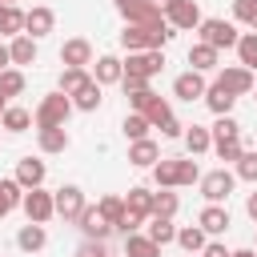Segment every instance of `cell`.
<instances>
[{
	"mask_svg": "<svg viewBox=\"0 0 257 257\" xmlns=\"http://www.w3.org/2000/svg\"><path fill=\"white\" fill-rule=\"evenodd\" d=\"M100 92H104V88H100V84L88 76V80H84V84H80V88H76L68 100H72V108H80V112H96V108L104 104V96H100Z\"/></svg>",
	"mask_w": 257,
	"mask_h": 257,
	"instance_id": "obj_19",
	"label": "cell"
},
{
	"mask_svg": "<svg viewBox=\"0 0 257 257\" xmlns=\"http://www.w3.org/2000/svg\"><path fill=\"white\" fill-rule=\"evenodd\" d=\"M52 28H56V12H52L48 4H32V8L24 12V36H32V40H44Z\"/></svg>",
	"mask_w": 257,
	"mask_h": 257,
	"instance_id": "obj_11",
	"label": "cell"
},
{
	"mask_svg": "<svg viewBox=\"0 0 257 257\" xmlns=\"http://www.w3.org/2000/svg\"><path fill=\"white\" fill-rule=\"evenodd\" d=\"M20 32H24V8H20V4H4L0 36H20Z\"/></svg>",
	"mask_w": 257,
	"mask_h": 257,
	"instance_id": "obj_33",
	"label": "cell"
},
{
	"mask_svg": "<svg viewBox=\"0 0 257 257\" xmlns=\"http://www.w3.org/2000/svg\"><path fill=\"white\" fill-rule=\"evenodd\" d=\"M201 257H229V249H225L221 241H205V249H201Z\"/></svg>",
	"mask_w": 257,
	"mask_h": 257,
	"instance_id": "obj_50",
	"label": "cell"
},
{
	"mask_svg": "<svg viewBox=\"0 0 257 257\" xmlns=\"http://www.w3.org/2000/svg\"><path fill=\"white\" fill-rule=\"evenodd\" d=\"M145 237L153 241V245H173L177 241V225H173V217H149V225H145Z\"/></svg>",
	"mask_w": 257,
	"mask_h": 257,
	"instance_id": "obj_24",
	"label": "cell"
},
{
	"mask_svg": "<svg viewBox=\"0 0 257 257\" xmlns=\"http://www.w3.org/2000/svg\"><path fill=\"white\" fill-rule=\"evenodd\" d=\"M0 201H4L8 209H20V201H24V189L16 185V177H4V181H0Z\"/></svg>",
	"mask_w": 257,
	"mask_h": 257,
	"instance_id": "obj_44",
	"label": "cell"
},
{
	"mask_svg": "<svg viewBox=\"0 0 257 257\" xmlns=\"http://www.w3.org/2000/svg\"><path fill=\"white\" fill-rule=\"evenodd\" d=\"M4 108H8V104H4V100H0V116H4Z\"/></svg>",
	"mask_w": 257,
	"mask_h": 257,
	"instance_id": "obj_56",
	"label": "cell"
},
{
	"mask_svg": "<svg viewBox=\"0 0 257 257\" xmlns=\"http://www.w3.org/2000/svg\"><path fill=\"white\" fill-rule=\"evenodd\" d=\"M141 116H145V120H149V124H153V128H161V124H165V120H169V116H173V104H169V100H165V96H157V92H153V96H149V104H145V112H141Z\"/></svg>",
	"mask_w": 257,
	"mask_h": 257,
	"instance_id": "obj_29",
	"label": "cell"
},
{
	"mask_svg": "<svg viewBox=\"0 0 257 257\" xmlns=\"http://www.w3.org/2000/svg\"><path fill=\"white\" fill-rule=\"evenodd\" d=\"M36 145L44 157H56L72 145V137H68V128H36Z\"/></svg>",
	"mask_w": 257,
	"mask_h": 257,
	"instance_id": "obj_22",
	"label": "cell"
},
{
	"mask_svg": "<svg viewBox=\"0 0 257 257\" xmlns=\"http://www.w3.org/2000/svg\"><path fill=\"white\" fill-rule=\"evenodd\" d=\"M108 257H112V253H108ZM120 257H124V253H120Z\"/></svg>",
	"mask_w": 257,
	"mask_h": 257,
	"instance_id": "obj_60",
	"label": "cell"
},
{
	"mask_svg": "<svg viewBox=\"0 0 257 257\" xmlns=\"http://www.w3.org/2000/svg\"><path fill=\"white\" fill-rule=\"evenodd\" d=\"M197 225H201V233H205V237H221V233H229L233 217H229V209H225V205H205V209L197 213Z\"/></svg>",
	"mask_w": 257,
	"mask_h": 257,
	"instance_id": "obj_13",
	"label": "cell"
},
{
	"mask_svg": "<svg viewBox=\"0 0 257 257\" xmlns=\"http://www.w3.org/2000/svg\"><path fill=\"white\" fill-rule=\"evenodd\" d=\"M120 88H124V96H133V92H145L149 80L145 76H120Z\"/></svg>",
	"mask_w": 257,
	"mask_h": 257,
	"instance_id": "obj_48",
	"label": "cell"
},
{
	"mask_svg": "<svg viewBox=\"0 0 257 257\" xmlns=\"http://www.w3.org/2000/svg\"><path fill=\"white\" fill-rule=\"evenodd\" d=\"M197 185H201V197H205L209 205H225V201H229V193L237 189V177L221 165V169H213V173H201V181H197Z\"/></svg>",
	"mask_w": 257,
	"mask_h": 257,
	"instance_id": "obj_4",
	"label": "cell"
},
{
	"mask_svg": "<svg viewBox=\"0 0 257 257\" xmlns=\"http://www.w3.org/2000/svg\"><path fill=\"white\" fill-rule=\"evenodd\" d=\"M209 137L213 141H233V137H241V120L229 112V116H217V124L209 128Z\"/></svg>",
	"mask_w": 257,
	"mask_h": 257,
	"instance_id": "obj_41",
	"label": "cell"
},
{
	"mask_svg": "<svg viewBox=\"0 0 257 257\" xmlns=\"http://www.w3.org/2000/svg\"><path fill=\"white\" fill-rule=\"evenodd\" d=\"M112 4H116V12L124 16V24L153 28V24H161V20H165V12H157L149 0H112Z\"/></svg>",
	"mask_w": 257,
	"mask_h": 257,
	"instance_id": "obj_7",
	"label": "cell"
},
{
	"mask_svg": "<svg viewBox=\"0 0 257 257\" xmlns=\"http://www.w3.org/2000/svg\"><path fill=\"white\" fill-rule=\"evenodd\" d=\"M201 100L209 104V112H213V116H229V112H233V104H237V96H233V92H225L217 80L205 88V96H201Z\"/></svg>",
	"mask_w": 257,
	"mask_h": 257,
	"instance_id": "obj_23",
	"label": "cell"
},
{
	"mask_svg": "<svg viewBox=\"0 0 257 257\" xmlns=\"http://www.w3.org/2000/svg\"><path fill=\"white\" fill-rule=\"evenodd\" d=\"M245 213H249V221L257 225V193H249V197H245Z\"/></svg>",
	"mask_w": 257,
	"mask_h": 257,
	"instance_id": "obj_51",
	"label": "cell"
},
{
	"mask_svg": "<svg viewBox=\"0 0 257 257\" xmlns=\"http://www.w3.org/2000/svg\"><path fill=\"white\" fill-rule=\"evenodd\" d=\"M120 48H124V52H149V28L124 24V28H120Z\"/></svg>",
	"mask_w": 257,
	"mask_h": 257,
	"instance_id": "obj_28",
	"label": "cell"
},
{
	"mask_svg": "<svg viewBox=\"0 0 257 257\" xmlns=\"http://www.w3.org/2000/svg\"><path fill=\"white\" fill-rule=\"evenodd\" d=\"M153 181H157V189H185V185L201 181V165H197V157H161L153 165Z\"/></svg>",
	"mask_w": 257,
	"mask_h": 257,
	"instance_id": "obj_1",
	"label": "cell"
},
{
	"mask_svg": "<svg viewBox=\"0 0 257 257\" xmlns=\"http://www.w3.org/2000/svg\"><path fill=\"white\" fill-rule=\"evenodd\" d=\"M68 116H72V100H68L64 92H48V96L36 104L32 124H36V128H64Z\"/></svg>",
	"mask_w": 257,
	"mask_h": 257,
	"instance_id": "obj_2",
	"label": "cell"
},
{
	"mask_svg": "<svg viewBox=\"0 0 257 257\" xmlns=\"http://www.w3.org/2000/svg\"><path fill=\"white\" fill-rule=\"evenodd\" d=\"M253 100H257V84H253Z\"/></svg>",
	"mask_w": 257,
	"mask_h": 257,
	"instance_id": "obj_58",
	"label": "cell"
},
{
	"mask_svg": "<svg viewBox=\"0 0 257 257\" xmlns=\"http://www.w3.org/2000/svg\"><path fill=\"white\" fill-rule=\"evenodd\" d=\"M20 92H24V72H20V68H4V72H0V100L8 104V100L20 96Z\"/></svg>",
	"mask_w": 257,
	"mask_h": 257,
	"instance_id": "obj_37",
	"label": "cell"
},
{
	"mask_svg": "<svg viewBox=\"0 0 257 257\" xmlns=\"http://www.w3.org/2000/svg\"><path fill=\"white\" fill-rule=\"evenodd\" d=\"M76 257H108V245H104V241H84V245L76 249Z\"/></svg>",
	"mask_w": 257,
	"mask_h": 257,
	"instance_id": "obj_47",
	"label": "cell"
},
{
	"mask_svg": "<svg viewBox=\"0 0 257 257\" xmlns=\"http://www.w3.org/2000/svg\"><path fill=\"white\" fill-rule=\"evenodd\" d=\"M217 84L225 88V92H233V96H245V92H253V72L249 68H241V64H221L217 68Z\"/></svg>",
	"mask_w": 257,
	"mask_h": 257,
	"instance_id": "obj_10",
	"label": "cell"
},
{
	"mask_svg": "<svg viewBox=\"0 0 257 257\" xmlns=\"http://www.w3.org/2000/svg\"><path fill=\"white\" fill-rule=\"evenodd\" d=\"M205 241H209V237L201 233V225H181V229H177V245H181L185 253H201Z\"/></svg>",
	"mask_w": 257,
	"mask_h": 257,
	"instance_id": "obj_36",
	"label": "cell"
},
{
	"mask_svg": "<svg viewBox=\"0 0 257 257\" xmlns=\"http://www.w3.org/2000/svg\"><path fill=\"white\" fill-rule=\"evenodd\" d=\"M16 245H20L24 253H40V249L48 245V233H44V225H32V221H28V225L16 233Z\"/></svg>",
	"mask_w": 257,
	"mask_h": 257,
	"instance_id": "obj_27",
	"label": "cell"
},
{
	"mask_svg": "<svg viewBox=\"0 0 257 257\" xmlns=\"http://www.w3.org/2000/svg\"><path fill=\"white\" fill-rule=\"evenodd\" d=\"M12 177H16V185H20L24 193H28V189H40V185H44V177H48V165H44L40 157H20Z\"/></svg>",
	"mask_w": 257,
	"mask_h": 257,
	"instance_id": "obj_12",
	"label": "cell"
},
{
	"mask_svg": "<svg viewBox=\"0 0 257 257\" xmlns=\"http://www.w3.org/2000/svg\"><path fill=\"white\" fill-rule=\"evenodd\" d=\"M149 128H153V124H149L141 112H128V116L120 120V133H124V141H128V145H133V141H145V137H149Z\"/></svg>",
	"mask_w": 257,
	"mask_h": 257,
	"instance_id": "obj_38",
	"label": "cell"
},
{
	"mask_svg": "<svg viewBox=\"0 0 257 257\" xmlns=\"http://www.w3.org/2000/svg\"><path fill=\"white\" fill-rule=\"evenodd\" d=\"M201 20H205V16H201L197 0H173V8L165 12V24H169L173 32H193Z\"/></svg>",
	"mask_w": 257,
	"mask_h": 257,
	"instance_id": "obj_9",
	"label": "cell"
},
{
	"mask_svg": "<svg viewBox=\"0 0 257 257\" xmlns=\"http://www.w3.org/2000/svg\"><path fill=\"white\" fill-rule=\"evenodd\" d=\"M52 205H56V217H64V221H76L80 213H84V189L80 185H60L56 193H52Z\"/></svg>",
	"mask_w": 257,
	"mask_h": 257,
	"instance_id": "obj_8",
	"label": "cell"
},
{
	"mask_svg": "<svg viewBox=\"0 0 257 257\" xmlns=\"http://www.w3.org/2000/svg\"><path fill=\"white\" fill-rule=\"evenodd\" d=\"M124 209H128V213H137L141 221H149V217H153V189L133 185V189H128V197H124Z\"/></svg>",
	"mask_w": 257,
	"mask_h": 257,
	"instance_id": "obj_26",
	"label": "cell"
},
{
	"mask_svg": "<svg viewBox=\"0 0 257 257\" xmlns=\"http://www.w3.org/2000/svg\"><path fill=\"white\" fill-rule=\"evenodd\" d=\"M124 76H157L161 68H165V48H149V52H128L124 60Z\"/></svg>",
	"mask_w": 257,
	"mask_h": 257,
	"instance_id": "obj_5",
	"label": "cell"
},
{
	"mask_svg": "<svg viewBox=\"0 0 257 257\" xmlns=\"http://www.w3.org/2000/svg\"><path fill=\"white\" fill-rule=\"evenodd\" d=\"M205 88H209V84H205V76H201V72H193V68H189V72H181V76L173 80V96H177V100H185V104L201 100V96H205Z\"/></svg>",
	"mask_w": 257,
	"mask_h": 257,
	"instance_id": "obj_17",
	"label": "cell"
},
{
	"mask_svg": "<svg viewBox=\"0 0 257 257\" xmlns=\"http://www.w3.org/2000/svg\"><path fill=\"white\" fill-rule=\"evenodd\" d=\"M181 133H185V124H181L177 116H169V120L161 124V137H169V141H173V137H181Z\"/></svg>",
	"mask_w": 257,
	"mask_h": 257,
	"instance_id": "obj_49",
	"label": "cell"
},
{
	"mask_svg": "<svg viewBox=\"0 0 257 257\" xmlns=\"http://www.w3.org/2000/svg\"><path fill=\"white\" fill-rule=\"evenodd\" d=\"M177 209H181V197L173 189H157L153 193V217H177Z\"/></svg>",
	"mask_w": 257,
	"mask_h": 257,
	"instance_id": "obj_34",
	"label": "cell"
},
{
	"mask_svg": "<svg viewBox=\"0 0 257 257\" xmlns=\"http://www.w3.org/2000/svg\"><path fill=\"white\" fill-rule=\"evenodd\" d=\"M0 4H20V0H0Z\"/></svg>",
	"mask_w": 257,
	"mask_h": 257,
	"instance_id": "obj_57",
	"label": "cell"
},
{
	"mask_svg": "<svg viewBox=\"0 0 257 257\" xmlns=\"http://www.w3.org/2000/svg\"><path fill=\"white\" fill-rule=\"evenodd\" d=\"M233 177H237V181H249V185H257V149H245V153L237 157V165H233Z\"/></svg>",
	"mask_w": 257,
	"mask_h": 257,
	"instance_id": "obj_39",
	"label": "cell"
},
{
	"mask_svg": "<svg viewBox=\"0 0 257 257\" xmlns=\"http://www.w3.org/2000/svg\"><path fill=\"white\" fill-rule=\"evenodd\" d=\"M96 213H100V217H104V221L112 225V233H116V221L124 217V197H116V193L100 197V201H96Z\"/></svg>",
	"mask_w": 257,
	"mask_h": 257,
	"instance_id": "obj_35",
	"label": "cell"
},
{
	"mask_svg": "<svg viewBox=\"0 0 257 257\" xmlns=\"http://www.w3.org/2000/svg\"><path fill=\"white\" fill-rule=\"evenodd\" d=\"M20 209H24V217L32 221V225H44V221H52L56 217V205H52V193L40 185V189H28L24 193V201H20Z\"/></svg>",
	"mask_w": 257,
	"mask_h": 257,
	"instance_id": "obj_6",
	"label": "cell"
},
{
	"mask_svg": "<svg viewBox=\"0 0 257 257\" xmlns=\"http://www.w3.org/2000/svg\"><path fill=\"white\" fill-rule=\"evenodd\" d=\"M0 16H4V4H0Z\"/></svg>",
	"mask_w": 257,
	"mask_h": 257,
	"instance_id": "obj_59",
	"label": "cell"
},
{
	"mask_svg": "<svg viewBox=\"0 0 257 257\" xmlns=\"http://www.w3.org/2000/svg\"><path fill=\"white\" fill-rule=\"evenodd\" d=\"M229 257H257V249H233Z\"/></svg>",
	"mask_w": 257,
	"mask_h": 257,
	"instance_id": "obj_54",
	"label": "cell"
},
{
	"mask_svg": "<svg viewBox=\"0 0 257 257\" xmlns=\"http://www.w3.org/2000/svg\"><path fill=\"white\" fill-rule=\"evenodd\" d=\"M169 40H173V28H169V24H165V20H161V24H153V28H149V48H165V44H169Z\"/></svg>",
	"mask_w": 257,
	"mask_h": 257,
	"instance_id": "obj_45",
	"label": "cell"
},
{
	"mask_svg": "<svg viewBox=\"0 0 257 257\" xmlns=\"http://www.w3.org/2000/svg\"><path fill=\"white\" fill-rule=\"evenodd\" d=\"M76 229L84 233V241H108L112 237V225L96 213V205H84V213L76 217Z\"/></svg>",
	"mask_w": 257,
	"mask_h": 257,
	"instance_id": "obj_14",
	"label": "cell"
},
{
	"mask_svg": "<svg viewBox=\"0 0 257 257\" xmlns=\"http://www.w3.org/2000/svg\"><path fill=\"white\" fill-rule=\"evenodd\" d=\"M161 161V145L153 141V137H145V141H133L128 145V165H137V169H153Z\"/></svg>",
	"mask_w": 257,
	"mask_h": 257,
	"instance_id": "obj_20",
	"label": "cell"
},
{
	"mask_svg": "<svg viewBox=\"0 0 257 257\" xmlns=\"http://www.w3.org/2000/svg\"><path fill=\"white\" fill-rule=\"evenodd\" d=\"M213 153H217V161L237 165V157L245 153V145H241V137H233V141H213Z\"/></svg>",
	"mask_w": 257,
	"mask_h": 257,
	"instance_id": "obj_43",
	"label": "cell"
},
{
	"mask_svg": "<svg viewBox=\"0 0 257 257\" xmlns=\"http://www.w3.org/2000/svg\"><path fill=\"white\" fill-rule=\"evenodd\" d=\"M4 68H12V60H8V44H0V72Z\"/></svg>",
	"mask_w": 257,
	"mask_h": 257,
	"instance_id": "obj_52",
	"label": "cell"
},
{
	"mask_svg": "<svg viewBox=\"0 0 257 257\" xmlns=\"http://www.w3.org/2000/svg\"><path fill=\"white\" fill-rule=\"evenodd\" d=\"M84 80H88V68H60V88H56V92L72 96V92H76Z\"/></svg>",
	"mask_w": 257,
	"mask_h": 257,
	"instance_id": "obj_42",
	"label": "cell"
},
{
	"mask_svg": "<svg viewBox=\"0 0 257 257\" xmlns=\"http://www.w3.org/2000/svg\"><path fill=\"white\" fill-rule=\"evenodd\" d=\"M181 141H185L189 157H201V153H209V149H213V137H209V128H205V124H185Z\"/></svg>",
	"mask_w": 257,
	"mask_h": 257,
	"instance_id": "obj_25",
	"label": "cell"
},
{
	"mask_svg": "<svg viewBox=\"0 0 257 257\" xmlns=\"http://www.w3.org/2000/svg\"><path fill=\"white\" fill-rule=\"evenodd\" d=\"M189 68L201 72V76H205V72H217V68H221V52L197 40V44H189Z\"/></svg>",
	"mask_w": 257,
	"mask_h": 257,
	"instance_id": "obj_18",
	"label": "cell"
},
{
	"mask_svg": "<svg viewBox=\"0 0 257 257\" xmlns=\"http://www.w3.org/2000/svg\"><path fill=\"white\" fill-rule=\"evenodd\" d=\"M100 88L104 84H120V76H124V64H120V56H112V52H104V56H96L92 60V72H88Z\"/></svg>",
	"mask_w": 257,
	"mask_h": 257,
	"instance_id": "obj_16",
	"label": "cell"
},
{
	"mask_svg": "<svg viewBox=\"0 0 257 257\" xmlns=\"http://www.w3.org/2000/svg\"><path fill=\"white\" fill-rule=\"evenodd\" d=\"M233 24H245L257 32V0H233Z\"/></svg>",
	"mask_w": 257,
	"mask_h": 257,
	"instance_id": "obj_40",
	"label": "cell"
},
{
	"mask_svg": "<svg viewBox=\"0 0 257 257\" xmlns=\"http://www.w3.org/2000/svg\"><path fill=\"white\" fill-rule=\"evenodd\" d=\"M60 64H64V68H88V64H92V44H88L84 36L64 40V44H60Z\"/></svg>",
	"mask_w": 257,
	"mask_h": 257,
	"instance_id": "obj_15",
	"label": "cell"
},
{
	"mask_svg": "<svg viewBox=\"0 0 257 257\" xmlns=\"http://www.w3.org/2000/svg\"><path fill=\"white\" fill-rule=\"evenodd\" d=\"M8 213H12V209H8V205H4V201H0V217H8Z\"/></svg>",
	"mask_w": 257,
	"mask_h": 257,
	"instance_id": "obj_55",
	"label": "cell"
},
{
	"mask_svg": "<svg viewBox=\"0 0 257 257\" xmlns=\"http://www.w3.org/2000/svg\"><path fill=\"white\" fill-rule=\"evenodd\" d=\"M237 64L249 68V72H257V32H241V40H237Z\"/></svg>",
	"mask_w": 257,
	"mask_h": 257,
	"instance_id": "obj_32",
	"label": "cell"
},
{
	"mask_svg": "<svg viewBox=\"0 0 257 257\" xmlns=\"http://www.w3.org/2000/svg\"><path fill=\"white\" fill-rule=\"evenodd\" d=\"M197 32H201V44H209V48H217V52H221V48H237V40H241L237 24L225 20V16H209V20H201Z\"/></svg>",
	"mask_w": 257,
	"mask_h": 257,
	"instance_id": "obj_3",
	"label": "cell"
},
{
	"mask_svg": "<svg viewBox=\"0 0 257 257\" xmlns=\"http://www.w3.org/2000/svg\"><path fill=\"white\" fill-rule=\"evenodd\" d=\"M124 257H161V245H153L145 233H128L124 237Z\"/></svg>",
	"mask_w": 257,
	"mask_h": 257,
	"instance_id": "obj_31",
	"label": "cell"
},
{
	"mask_svg": "<svg viewBox=\"0 0 257 257\" xmlns=\"http://www.w3.org/2000/svg\"><path fill=\"white\" fill-rule=\"evenodd\" d=\"M149 4H153L157 12H169V8H173V0H149Z\"/></svg>",
	"mask_w": 257,
	"mask_h": 257,
	"instance_id": "obj_53",
	"label": "cell"
},
{
	"mask_svg": "<svg viewBox=\"0 0 257 257\" xmlns=\"http://www.w3.org/2000/svg\"><path fill=\"white\" fill-rule=\"evenodd\" d=\"M8 60H12V68H24V64H36V40L32 36H12L8 40Z\"/></svg>",
	"mask_w": 257,
	"mask_h": 257,
	"instance_id": "obj_21",
	"label": "cell"
},
{
	"mask_svg": "<svg viewBox=\"0 0 257 257\" xmlns=\"http://www.w3.org/2000/svg\"><path fill=\"white\" fill-rule=\"evenodd\" d=\"M28 124H32V112L20 108V104H8L4 116H0V128H4V133H24Z\"/></svg>",
	"mask_w": 257,
	"mask_h": 257,
	"instance_id": "obj_30",
	"label": "cell"
},
{
	"mask_svg": "<svg viewBox=\"0 0 257 257\" xmlns=\"http://www.w3.org/2000/svg\"><path fill=\"white\" fill-rule=\"evenodd\" d=\"M141 225H145V221H141L137 213H128V209H124V217L116 221V233H124V237H128V233H141Z\"/></svg>",
	"mask_w": 257,
	"mask_h": 257,
	"instance_id": "obj_46",
	"label": "cell"
}]
</instances>
